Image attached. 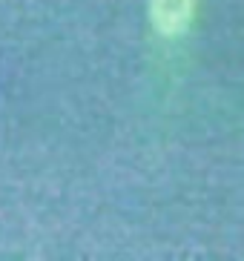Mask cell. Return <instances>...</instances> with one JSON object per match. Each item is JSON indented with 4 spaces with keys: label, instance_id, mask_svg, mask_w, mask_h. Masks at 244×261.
Listing matches in <instances>:
<instances>
[{
    "label": "cell",
    "instance_id": "6da1fadb",
    "mask_svg": "<svg viewBox=\"0 0 244 261\" xmlns=\"http://www.w3.org/2000/svg\"><path fill=\"white\" fill-rule=\"evenodd\" d=\"M199 0H150V23L161 38H181L192 26Z\"/></svg>",
    "mask_w": 244,
    "mask_h": 261
}]
</instances>
